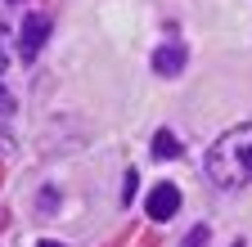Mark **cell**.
Segmentation results:
<instances>
[{"label":"cell","instance_id":"5","mask_svg":"<svg viewBox=\"0 0 252 247\" xmlns=\"http://www.w3.org/2000/svg\"><path fill=\"white\" fill-rule=\"evenodd\" d=\"M176 153H180V144H176L171 131H158L153 135V158H176Z\"/></svg>","mask_w":252,"mask_h":247},{"label":"cell","instance_id":"3","mask_svg":"<svg viewBox=\"0 0 252 247\" xmlns=\"http://www.w3.org/2000/svg\"><path fill=\"white\" fill-rule=\"evenodd\" d=\"M189 63L185 41H162L153 50V77H180V68Z\"/></svg>","mask_w":252,"mask_h":247},{"label":"cell","instance_id":"6","mask_svg":"<svg viewBox=\"0 0 252 247\" xmlns=\"http://www.w3.org/2000/svg\"><path fill=\"white\" fill-rule=\"evenodd\" d=\"M14 95H9V85H0V126H9V117H14Z\"/></svg>","mask_w":252,"mask_h":247},{"label":"cell","instance_id":"10","mask_svg":"<svg viewBox=\"0 0 252 247\" xmlns=\"http://www.w3.org/2000/svg\"><path fill=\"white\" fill-rule=\"evenodd\" d=\"M36 247H63V243H36Z\"/></svg>","mask_w":252,"mask_h":247},{"label":"cell","instance_id":"7","mask_svg":"<svg viewBox=\"0 0 252 247\" xmlns=\"http://www.w3.org/2000/svg\"><path fill=\"white\" fill-rule=\"evenodd\" d=\"M185 247H207V225H198L194 234H189V238H185Z\"/></svg>","mask_w":252,"mask_h":247},{"label":"cell","instance_id":"9","mask_svg":"<svg viewBox=\"0 0 252 247\" xmlns=\"http://www.w3.org/2000/svg\"><path fill=\"white\" fill-rule=\"evenodd\" d=\"M5 68H9V41L0 36V72H5Z\"/></svg>","mask_w":252,"mask_h":247},{"label":"cell","instance_id":"8","mask_svg":"<svg viewBox=\"0 0 252 247\" xmlns=\"http://www.w3.org/2000/svg\"><path fill=\"white\" fill-rule=\"evenodd\" d=\"M131 193H135V171H126V189H122V202H131Z\"/></svg>","mask_w":252,"mask_h":247},{"label":"cell","instance_id":"2","mask_svg":"<svg viewBox=\"0 0 252 247\" xmlns=\"http://www.w3.org/2000/svg\"><path fill=\"white\" fill-rule=\"evenodd\" d=\"M45 36H50V18H45V14H27V18H23V32H18V54L27 58V63L41 54Z\"/></svg>","mask_w":252,"mask_h":247},{"label":"cell","instance_id":"4","mask_svg":"<svg viewBox=\"0 0 252 247\" xmlns=\"http://www.w3.org/2000/svg\"><path fill=\"white\" fill-rule=\"evenodd\" d=\"M149 220H171V216L180 211V189L176 184H153V193H149Z\"/></svg>","mask_w":252,"mask_h":247},{"label":"cell","instance_id":"1","mask_svg":"<svg viewBox=\"0 0 252 247\" xmlns=\"http://www.w3.org/2000/svg\"><path fill=\"white\" fill-rule=\"evenodd\" d=\"M207 175H212V184H220V189H243V184L252 180V121L225 131L207 148Z\"/></svg>","mask_w":252,"mask_h":247}]
</instances>
